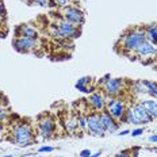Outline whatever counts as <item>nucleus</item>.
<instances>
[{
  "label": "nucleus",
  "mask_w": 157,
  "mask_h": 157,
  "mask_svg": "<svg viewBox=\"0 0 157 157\" xmlns=\"http://www.w3.org/2000/svg\"><path fill=\"white\" fill-rule=\"evenodd\" d=\"M146 41V33L145 29H134V30H130L129 33H126L123 35L122 39V48L125 50L129 52H136L137 48L141 44Z\"/></svg>",
  "instance_id": "1"
},
{
  "label": "nucleus",
  "mask_w": 157,
  "mask_h": 157,
  "mask_svg": "<svg viewBox=\"0 0 157 157\" xmlns=\"http://www.w3.org/2000/svg\"><path fill=\"white\" fill-rule=\"evenodd\" d=\"M12 138L16 144L21 146H29L31 145L33 140H34V133L29 123H21L12 130Z\"/></svg>",
  "instance_id": "2"
},
{
  "label": "nucleus",
  "mask_w": 157,
  "mask_h": 157,
  "mask_svg": "<svg viewBox=\"0 0 157 157\" xmlns=\"http://www.w3.org/2000/svg\"><path fill=\"white\" fill-rule=\"evenodd\" d=\"M87 130L90 134L96 137H103L106 134V130L100 122L99 113H91L87 115Z\"/></svg>",
  "instance_id": "3"
},
{
  "label": "nucleus",
  "mask_w": 157,
  "mask_h": 157,
  "mask_svg": "<svg viewBox=\"0 0 157 157\" xmlns=\"http://www.w3.org/2000/svg\"><path fill=\"white\" fill-rule=\"evenodd\" d=\"M106 111L114 119H122L126 113V106H125V103L119 99L106 100Z\"/></svg>",
  "instance_id": "4"
},
{
  "label": "nucleus",
  "mask_w": 157,
  "mask_h": 157,
  "mask_svg": "<svg viewBox=\"0 0 157 157\" xmlns=\"http://www.w3.org/2000/svg\"><path fill=\"white\" fill-rule=\"evenodd\" d=\"M64 19L71 23H73L75 26H80L84 23V14L80 8L73 7V6H68L64 10Z\"/></svg>",
  "instance_id": "5"
},
{
  "label": "nucleus",
  "mask_w": 157,
  "mask_h": 157,
  "mask_svg": "<svg viewBox=\"0 0 157 157\" xmlns=\"http://www.w3.org/2000/svg\"><path fill=\"white\" fill-rule=\"evenodd\" d=\"M58 30H60L61 38H77L80 37V31L73 23L68 21H60L58 22Z\"/></svg>",
  "instance_id": "6"
},
{
  "label": "nucleus",
  "mask_w": 157,
  "mask_h": 157,
  "mask_svg": "<svg viewBox=\"0 0 157 157\" xmlns=\"http://www.w3.org/2000/svg\"><path fill=\"white\" fill-rule=\"evenodd\" d=\"M38 129H39L41 136L46 137V138H50V137L54 134V132H56V122H54V119H53V118H49V117L39 119Z\"/></svg>",
  "instance_id": "7"
},
{
  "label": "nucleus",
  "mask_w": 157,
  "mask_h": 157,
  "mask_svg": "<svg viewBox=\"0 0 157 157\" xmlns=\"http://www.w3.org/2000/svg\"><path fill=\"white\" fill-rule=\"evenodd\" d=\"M99 118H100V122H102L104 130H106V133H115L119 129V123L117 122V119H114L106 110L100 111Z\"/></svg>",
  "instance_id": "8"
},
{
  "label": "nucleus",
  "mask_w": 157,
  "mask_h": 157,
  "mask_svg": "<svg viewBox=\"0 0 157 157\" xmlns=\"http://www.w3.org/2000/svg\"><path fill=\"white\" fill-rule=\"evenodd\" d=\"M123 87V78H109V80L104 83V92H106L109 96H117L118 94L121 92Z\"/></svg>",
  "instance_id": "9"
},
{
  "label": "nucleus",
  "mask_w": 157,
  "mask_h": 157,
  "mask_svg": "<svg viewBox=\"0 0 157 157\" xmlns=\"http://www.w3.org/2000/svg\"><path fill=\"white\" fill-rule=\"evenodd\" d=\"M14 48L18 52H29L31 49L37 48L38 46V41L37 39H33V38H23V37H18L14 42Z\"/></svg>",
  "instance_id": "10"
},
{
  "label": "nucleus",
  "mask_w": 157,
  "mask_h": 157,
  "mask_svg": "<svg viewBox=\"0 0 157 157\" xmlns=\"http://www.w3.org/2000/svg\"><path fill=\"white\" fill-rule=\"evenodd\" d=\"M88 103H90L91 107H92L95 111H98V113L106 110V99H104V96L99 92L91 94L90 98H88Z\"/></svg>",
  "instance_id": "11"
},
{
  "label": "nucleus",
  "mask_w": 157,
  "mask_h": 157,
  "mask_svg": "<svg viewBox=\"0 0 157 157\" xmlns=\"http://www.w3.org/2000/svg\"><path fill=\"white\" fill-rule=\"evenodd\" d=\"M132 109L134 111V114H136V117L138 118V121H140L141 125H146V123H150L153 121V118L149 115V113L146 111V109L142 106L141 103H136Z\"/></svg>",
  "instance_id": "12"
},
{
  "label": "nucleus",
  "mask_w": 157,
  "mask_h": 157,
  "mask_svg": "<svg viewBox=\"0 0 157 157\" xmlns=\"http://www.w3.org/2000/svg\"><path fill=\"white\" fill-rule=\"evenodd\" d=\"M15 34H16V37L33 38V39H37L38 37L37 30L29 25H19L18 27H15Z\"/></svg>",
  "instance_id": "13"
},
{
  "label": "nucleus",
  "mask_w": 157,
  "mask_h": 157,
  "mask_svg": "<svg viewBox=\"0 0 157 157\" xmlns=\"http://www.w3.org/2000/svg\"><path fill=\"white\" fill-rule=\"evenodd\" d=\"M136 53L140 56V57H148V56H155L157 54V48L153 44H150V42L146 39L144 44H141L138 48H137Z\"/></svg>",
  "instance_id": "14"
},
{
  "label": "nucleus",
  "mask_w": 157,
  "mask_h": 157,
  "mask_svg": "<svg viewBox=\"0 0 157 157\" xmlns=\"http://www.w3.org/2000/svg\"><path fill=\"white\" fill-rule=\"evenodd\" d=\"M140 103L146 109V111L149 113V115L152 117L153 119H156L157 118V102L156 100H141Z\"/></svg>",
  "instance_id": "15"
},
{
  "label": "nucleus",
  "mask_w": 157,
  "mask_h": 157,
  "mask_svg": "<svg viewBox=\"0 0 157 157\" xmlns=\"http://www.w3.org/2000/svg\"><path fill=\"white\" fill-rule=\"evenodd\" d=\"M145 33H146V39L150 44L157 46V25H149L145 29Z\"/></svg>",
  "instance_id": "16"
},
{
  "label": "nucleus",
  "mask_w": 157,
  "mask_h": 157,
  "mask_svg": "<svg viewBox=\"0 0 157 157\" xmlns=\"http://www.w3.org/2000/svg\"><path fill=\"white\" fill-rule=\"evenodd\" d=\"M122 119L125 121V123H132V125H141V123H140V121H138V118H137L136 114H134V111H133L132 107H130V109H126V113H125V115H123Z\"/></svg>",
  "instance_id": "17"
},
{
  "label": "nucleus",
  "mask_w": 157,
  "mask_h": 157,
  "mask_svg": "<svg viewBox=\"0 0 157 157\" xmlns=\"http://www.w3.org/2000/svg\"><path fill=\"white\" fill-rule=\"evenodd\" d=\"M88 83H91V77H88V76L87 77H81V78H78V81L75 84V87H76L78 91H81V92L90 94L91 90H88V87H87Z\"/></svg>",
  "instance_id": "18"
},
{
  "label": "nucleus",
  "mask_w": 157,
  "mask_h": 157,
  "mask_svg": "<svg viewBox=\"0 0 157 157\" xmlns=\"http://www.w3.org/2000/svg\"><path fill=\"white\" fill-rule=\"evenodd\" d=\"M142 83H144V86L146 87L148 95H150L152 98H155V100H157V84L152 83V81H148V80H144Z\"/></svg>",
  "instance_id": "19"
},
{
  "label": "nucleus",
  "mask_w": 157,
  "mask_h": 157,
  "mask_svg": "<svg viewBox=\"0 0 157 157\" xmlns=\"http://www.w3.org/2000/svg\"><path fill=\"white\" fill-rule=\"evenodd\" d=\"M78 127L77 125V118H72V119L67 121V129L69 130V132H75Z\"/></svg>",
  "instance_id": "20"
},
{
  "label": "nucleus",
  "mask_w": 157,
  "mask_h": 157,
  "mask_svg": "<svg viewBox=\"0 0 157 157\" xmlns=\"http://www.w3.org/2000/svg\"><path fill=\"white\" fill-rule=\"evenodd\" d=\"M77 125L78 127H81L83 130H87V117L86 115H78L77 117Z\"/></svg>",
  "instance_id": "21"
},
{
  "label": "nucleus",
  "mask_w": 157,
  "mask_h": 157,
  "mask_svg": "<svg viewBox=\"0 0 157 157\" xmlns=\"http://www.w3.org/2000/svg\"><path fill=\"white\" fill-rule=\"evenodd\" d=\"M49 33H50L52 37H54V38H61V34H60V30H58V26H57V25H52Z\"/></svg>",
  "instance_id": "22"
},
{
  "label": "nucleus",
  "mask_w": 157,
  "mask_h": 157,
  "mask_svg": "<svg viewBox=\"0 0 157 157\" xmlns=\"http://www.w3.org/2000/svg\"><path fill=\"white\" fill-rule=\"evenodd\" d=\"M53 150H54L53 146H41V148L38 149V152H39V153H45V152H46V153H50V152H53Z\"/></svg>",
  "instance_id": "23"
},
{
  "label": "nucleus",
  "mask_w": 157,
  "mask_h": 157,
  "mask_svg": "<svg viewBox=\"0 0 157 157\" xmlns=\"http://www.w3.org/2000/svg\"><path fill=\"white\" fill-rule=\"evenodd\" d=\"M31 2H34L35 4L41 6V7H46V6H49V2H50V0H31Z\"/></svg>",
  "instance_id": "24"
},
{
  "label": "nucleus",
  "mask_w": 157,
  "mask_h": 157,
  "mask_svg": "<svg viewBox=\"0 0 157 157\" xmlns=\"http://www.w3.org/2000/svg\"><path fill=\"white\" fill-rule=\"evenodd\" d=\"M8 115V111L6 110V109H3V107H0V121H3V119H6Z\"/></svg>",
  "instance_id": "25"
},
{
  "label": "nucleus",
  "mask_w": 157,
  "mask_h": 157,
  "mask_svg": "<svg viewBox=\"0 0 157 157\" xmlns=\"http://www.w3.org/2000/svg\"><path fill=\"white\" fill-rule=\"evenodd\" d=\"M92 153H91V150L90 149H83L80 153H78V156L80 157H90Z\"/></svg>",
  "instance_id": "26"
},
{
  "label": "nucleus",
  "mask_w": 157,
  "mask_h": 157,
  "mask_svg": "<svg viewBox=\"0 0 157 157\" xmlns=\"http://www.w3.org/2000/svg\"><path fill=\"white\" fill-rule=\"evenodd\" d=\"M54 3L58 6V7H65V6L69 3V0H54Z\"/></svg>",
  "instance_id": "27"
},
{
  "label": "nucleus",
  "mask_w": 157,
  "mask_h": 157,
  "mask_svg": "<svg viewBox=\"0 0 157 157\" xmlns=\"http://www.w3.org/2000/svg\"><path fill=\"white\" fill-rule=\"evenodd\" d=\"M144 133V129H136V130H133V132H130V134H132L133 137H138V136H141V134Z\"/></svg>",
  "instance_id": "28"
},
{
  "label": "nucleus",
  "mask_w": 157,
  "mask_h": 157,
  "mask_svg": "<svg viewBox=\"0 0 157 157\" xmlns=\"http://www.w3.org/2000/svg\"><path fill=\"white\" fill-rule=\"evenodd\" d=\"M115 157H132V155H130L127 150H125V152H121V153H118V155Z\"/></svg>",
  "instance_id": "29"
},
{
  "label": "nucleus",
  "mask_w": 157,
  "mask_h": 157,
  "mask_svg": "<svg viewBox=\"0 0 157 157\" xmlns=\"http://www.w3.org/2000/svg\"><path fill=\"white\" fill-rule=\"evenodd\" d=\"M6 15V8H4V4H3L2 2H0V18H3V16Z\"/></svg>",
  "instance_id": "30"
},
{
  "label": "nucleus",
  "mask_w": 157,
  "mask_h": 157,
  "mask_svg": "<svg viewBox=\"0 0 157 157\" xmlns=\"http://www.w3.org/2000/svg\"><path fill=\"white\" fill-rule=\"evenodd\" d=\"M149 141L150 142H157V134H156V136H150L149 137Z\"/></svg>",
  "instance_id": "31"
},
{
  "label": "nucleus",
  "mask_w": 157,
  "mask_h": 157,
  "mask_svg": "<svg viewBox=\"0 0 157 157\" xmlns=\"http://www.w3.org/2000/svg\"><path fill=\"white\" fill-rule=\"evenodd\" d=\"M129 133H130V130H122L121 133H118V136L122 137V136H126V134H129Z\"/></svg>",
  "instance_id": "32"
},
{
  "label": "nucleus",
  "mask_w": 157,
  "mask_h": 157,
  "mask_svg": "<svg viewBox=\"0 0 157 157\" xmlns=\"http://www.w3.org/2000/svg\"><path fill=\"white\" fill-rule=\"evenodd\" d=\"M100 155H102V150H99V152H96V153H94V155H91L90 157H99Z\"/></svg>",
  "instance_id": "33"
},
{
  "label": "nucleus",
  "mask_w": 157,
  "mask_h": 157,
  "mask_svg": "<svg viewBox=\"0 0 157 157\" xmlns=\"http://www.w3.org/2000/svg\"><path fill=\"white\" fill-rule=\"evenodd\" d=\"M0 157H12V155H7V156H0Z\"/></svg>",
  "instance_id": "34"
},
{
  "label": "nucleus",
  "mask_w": 157,
  "mask_h": 157,
  "mask_svg": "<svg viewBox=\"0 0 157 157\" xmlns=\"http://www.w3.org/2000/svg\"><path fill=\"white\" fill-rule=\"evenodd\" d=\"M2 25H3V22H2V21H0V27H2Z\"/></svg>",
  "instance_id": "35"
},
{
  "label": "nucleus",
  "mask_w": 157,
  "mask_h": 157,
  "mask_svg": "<svg viewBox=\"0 0 157 157\" xmlns=\"http://www.w3.org/2000/svg\"><path fill=\"white\" fill-rule=\"evenodd\" d=\"M155 153H156V155H157V148H156V149H155Z\"/></svg>",
  "instance_id": "36"
},
{
  "label": "nucleus",
  "mask_w": 157,
  "mask_h": 157,
  "mask_svg": "<svg viewBox=\"0 0 157 157\" xmlns=\"http://www.w3.org/2000/svg\"><path fill=\"white\" fill-rule=\"evenodd\" d=\"M41 157H50V156H41Z\"/></svg>",
  "instance_id": "37"
}]
</instances>
